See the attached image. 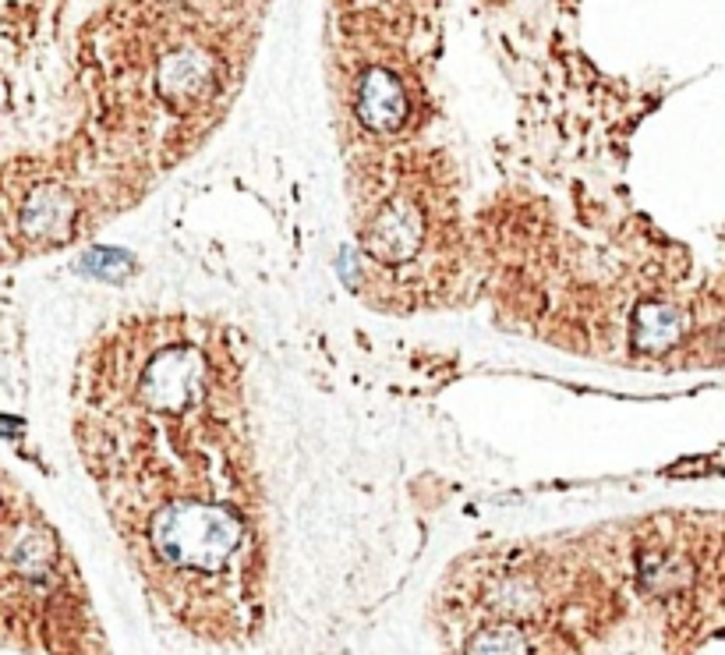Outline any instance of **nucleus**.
Listing matches in <instances>:
<instances>
[{"instance_id": "obj_1", "label": "nucleus", "mask_w": 725, "mask_h": 655, "mask_svg": "<svg viewBox=\"0 0 725 655\" xmlns=\"http://www.w3.org/2000/svg\"><path fill=\"white\" fill-rule=\"evenodd\" d=\"M156 557L185 571H220L241 542L237 517L206 500L167 503L149 525Z\"/></svg>"}, {"instance_id": "obj_2", "label": "nucleus", "mask_w": 725, "mask_h": 655, "mask_svg": "<svg viewBox=\"0 0 725 655\" xmlns=\"http://www.w3.org/2000/svg\"><path fill=\"white\" fill-rule=\"evenodd\" d=\"M421 237H425V223H421V210L407 199H393L386 210L372 220L369 227V248L386 262H404L411 259Z\"/></svg>"}, {"instance_id": "obj_3", "label": "nucleus", "mask_w": 725, "mask_h": 655, "mask_svg": "<svg viewBox=\"0 0 725 655\" xmlns=\"http://www.w3.org/2000/svg\"><path fill=\"white\" fill-rule=\"evenodd\" d=\"M358 117L361 125L372 131H397L407 117V96L404 85L397 82V74H389L383 68H372L361 74L358 82Z\"/></svg>"}, {"instance_id": "obj_4", "label": "nucleus", "mask_w": 725, "mask_h": 655, "mask_svg": "<svg viewBox=\"0 0 725 655\" xmlns=\"http://www.w3.org/2000/svg\"><path fill=\"white\" fill-rule=\"evenodd\" d=\"M22 227H25V237H33L36 245L68 242V234L74 227V199L65 188L43 185L39 191H33V199L25 202Z\"/></svg>"}, {"instance_id": "obj_5", "label": "nucleus", "mask_w": 725, "mask_h": 655, "mask_svg": "<svg viewBox=\"0 0 725 655\" xmlns=\"http://www.w3.org/2000/svg\"><path fill=\"white\" fill-rule=\"evenodd\" d=\"M217 85V68L202 50H177L163 57L160 65V93L177 103H191L213 93Z\"/></svg>"}, {"instance_id": "obj_6", "label": "nucleus", "mask_w": 725, "mask_h": 655, "mask_svg": "<svg viewBox=\"0 0 725 655\" xmlns=\"http://www.w3.org/2000/svg\"><path fill=\"white\" fill-rule=\"evenodd\" d=\"M467 655H531V645L521 634L517 623H489L481 628L471 642H467Z\"/></svg>"}, {"instance_id": "obj_7", "label": "nucleus", "mask_w": 725, "mask_h": 655, "mask_svg": "<svg viewBox=\"0 0 725 655\" xmlns=\"http://www.w3.org/2000/svg\"><path fill=\"white\" fill-rule=\"evenodd\" d=\"M538 603H541L538 585L527 582V577H521V574L506 577V582H500L492 592V609L500 617H510V620L513 617H531L538 609Z\"/></svg>"}, {"instance_id": "obj_8", "label": "nucleus", "mask_w": 725, "mask_h": 655, "mask_svg": "<svg viewBox=\"0 0 725 655\" xmlns=\"http://www.w3.org/2000/svg\"><path fill=\"white\" fill-rule=\"evenodd\" d=\"M641 582L647 585V592L669 595L690 585V568L679 557H647L641 563Z\"/></svg>"}]
</instances>
